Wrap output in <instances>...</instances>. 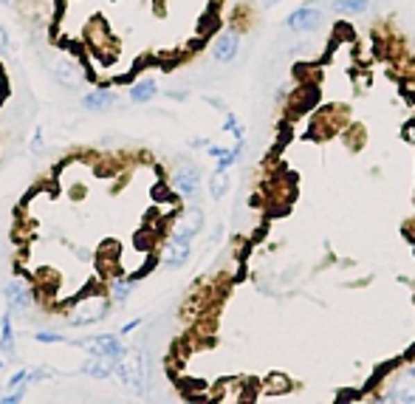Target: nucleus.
<instances>
[{"mask_svg": "<svg viewBox=\"0 0 415 404\" xmlns=\"http://www.w3.org/2000/svg\"><path fill=\"white\" fill-rule=\"evenodd\" d=\"M79 345L85 348L91 356H102V359H108L110 365L119 362L121 356H128V345L121 342L119 334H99V337H91V339H85V342H79Z\"/></svg>", "mask_w": 415, "mask_h": 404, "instance_id": "f257e3e1", "label": "nucleus"}, {"mask_svg": "<svg viewBox=\"0 0 415 404\" xmlns=\"http://www.w3.org/2000/svg\"><path fill=\"white\" fill-rule=\"evenodd\" d=\"M322 23H325V12L316 9V6H300V9H294L291 15L285 17V26L291 31H300V34L316 31Z\"/></svg>", "mask_w": 415, "mask_h": 404, "instance_id": "f03ea898", "label": "nucleus"}, {"mask_svg": "<svg viewBox=\"0 0 415 404\" xmlns=\"http://www.w3.org/2000/svg\"><path fill=\"white\" fill-rule=\"evenodd\" d=\"M198 187H201V170L195 164H184L176 170L173 175V190L181 195V198H195L198 195Z\"/></svg>", "mask_w": 415, "mask_h": 404, "instance_id": "7ed1b4c3", "label": "nucleus"}, {"mask_svg": "<svg viewBox=\"0 0 415 404\" xmlns=\"http://www.w3.org/2000/svg\"><path fill=\"white\" fill-rule=\"evenodd\" d=\"M108 300L105 297H94V300H85L79 308H76V314H74V320H71V325H76V328H82V325H91V323H99V320H105V314H108Z\"/></svg>", "mask_w": 415, "mask_h": 404, "instance_id": "20e7f679", "label": "nucleus"}, {"mask_svg": "<svg viewBox=\"0 0 415 404\" xmlns=\"http://www.w3.org/2000/svg\"><path fill=\"white\" fill-rule=\"evenodd\" d=\"M384 401H390V404H415V368H407L396 379V385L390 387Z\"/></svg>", "mask_w": 415, "mask_h": 404, "instance_id": "39448f33", "label": "nucleus"}, {"mask_svg": "<svg viewBox=\"0 0 415 404\" xmlns=\"http://www.w3.org/2000/svg\"><path fill=\"white\" fill-rule=\"evenodd\" d=\"M201 232H203V209L192 207V209H187V212L181 215V220L176 223L173 238H178V241H189V243H192V238L201 235Z\"/></svg>", "mask_w": 415, "mask_h": 404, "instance_id": "423d86ee", "label": "nucleus"}, {"mask_svg": "<svg viewBox=\"0 0 415 404\" xmlns=\"http://www.w3.org/2000/svg\"><path fill=\"white\" fill-rule=\"evenodd\" d=\"M54 79L68 88V91H76V88L85 85V71H82L74 60H57L54 63Z\"/></svg>", "mask_w": 415, "mask_h": 404, "instance_id": "0eeeda50", "label": "nucleus"}, {"mask_svg": "<svg viewBox=\"0 0 415 404\" xmlns=\"http://www.w3.org/2000/svg\"><path fill=\"white\" fill-rule=\"evenodd\" d=\"M3 297H6L12 311H28L34 305V294H31V289L23 280H9L3 286Z\"/></svg>", "mask_w": 415, "mask_h": 404, "instance_id": "6e6552de", "label": "nucleus"}, {"mask_svg": "<svg viewBox=\"0 0 415 404\" xmlns=\"http://www.w3.org/2000/svg\"><path fill=\"white\" fill-rule=\"evenodd\" d=\"M237 51H240V37L235 34V31H223V34H218V40L212 42V60L215 63H232L235 57H237Z\"/></svg>", "mask_w": 415, "mask_h": 404, "instance_id": "1a4fd4ad", "label": "nucleus"}, {"mask_svg": "<svg viewBox=\"0 0 415 404\" xmlns=\"http://www.w3.org/2000/svg\"><path fill=\"white\" fill-rule=\"evenodd\" d=\"M189 254H192V243L189 241H178V238H170L167 249H164V266L167 268H181L189 263Z\"/></svg>", "mask_w": 415, "mask_h": 404, "instance_id": "9d476101", "label": "nucleus"}, {"mask_svg": "<svg viewBox=\"0 0 415 404\" xmlns=\"http://www.w3.org/2000/svg\"><path fill=\"white\" fill-rule=\"evenodd\" d=\"M79 102L85 111H108L110 105H116V94L108 91V88H94V91H88Z\"/></svg>", "mask_w": 415, "mask_h": 404, "instance_id": "9b49d317", "label": "nucleus"}, {"mask_svg": "<svg viewBox=\"0 0 415 404\" xmlns=\"http://www.w3.org/2000/svg\"><path fill=\"white\" fill-rule=\"evenodd\" d=\"M330 9L339 12V15H348V17H356V15H364L376 0H328Z\"/></svg>", "mask_w": 415, "mask_h": 404, "instance_id": "f8f14e48", "label": "nucleus"}, {"mask_svg": "<svg viewBox=\"0 0 415 404\" xmlns=\"http://www.w3.org/2000/svg\"><path fill=\"white\" fill-rule=\"evenodd\" d=\"M0 350L3 356H15V323H12V308L0 320Z\"/></svg>", "mask_w": 415, "mask_h": 404, "instance_id": "ddd939ff", "label": "nucleus"}, {"mask_svg": "<svg viewBox=\"0 0 415 404\" xmlns=\"http://www.w3.org/2000/svg\"><path fill=\"white\" fill-rule=\"evenodd\" d=\"M79 373H85L91 379H110L113 376V365L108 362V359H102V356H94V359H88V362L79 368Z\"/></svg>", "mask_w": 415, "mask_h": 404, "instance_id": "4468645a", "label": "nucleus"}, {"mask_svg": "<svg viewBox=\"0 0 415 404\" xmlns=\"http://www.w3.org/2000/svg\"><path fill=\"white\" fill-rule=\"evenodd\" d=\"M155 91H158L155 79H142V82H136V85L130 88V102L144 105V102H150V99L155 97Z\"/></svg>", "mask_w": 415, "mask_h": 404, "instance_id": "2eb2a0df", "label": "nucleus"}, {"mask_svg": "<svg viewBox=\"0 0 415 404\" xmlns=\"http://www.w3.org/2000/svg\"><path fill=\"white\" fill-rule=\"evenodd\" d=\"M226 190H229V175L221 172V170H215V175L210 178V195H212L215 201H221V198L226 195Z\"/></svg>", "mask_w": 415, "mask_h": 404, "instance_id": "dca6fc26", "label": "nucleus"}, {"mask_svg": "<svg viewBox=\"0 0 415 404\" xmlns=\"http://www.w3.org/2000/svg\"><path fill=\"white\" fill-rule=\"evenodd\" d=\"M133 289H136V280H113L110 294H113V300L121 305V302H128V297H130Z\"/></svg>", "mask_w": 415, "mask_h": 404, "instance_id": "f3484780", "label": "nucleus"}, {"mask_svg": "<svg viewBox=\"0 0 415 404\" xmlns=\"http://www.w3.org/2000/svg\"><path fill=\"white\" fill-rule=\"evenodd\" d=\"M240 153H243V139H237L235 142V147L232 150H226L223 156H218V164H215V170H221V172H226L237 159H240Z\"/></svg>", "mask_w": 415, "mask_h": 404, "instance_id": "a211bd4d", "label": "nucleus"}, {"mask_svg": "<svg viewBox=\"0 0 415 404\" xmlns=\"http://www.w3.org/2000/svg\"><path fill=\"white\" fill-rule=\"evenodd\" d=\"M223 130L232 133L235 139H243V136H246V127L240 124V119H237L235 113H226V119H223Z\"/></svg>", "mask_w": 415, "mask_h": 404, "instance_id": "6ab92c4d", "label": "nucleus"}, {"mask_svg": "<svg viewBox=\"0 0 415 404\" xmlns=\"http://www.w3.org/2000/svg\"><path fill=\"white\" fill-rule=\"evenodd\" d=\"M34 339H37V342H46V345H49V342H65V337H62V334H54V331H37Z\"/></svg>", "mask_w": 415, "mask_h": 404, "instance_id": "aec40b11", "label": "nucleus"}, {"mask_svg": "<svg viewBox=\"0 0 415 404\" xmlns=\"http://www.w3.org/2000/svg\"><path fill=\"white\" fill-rule=\"evenodd\" d=\"M28 373H31L28 368L17 371V373H15L12 379H9V387H12V390H15V387H26V385H28Z\"/></svg>", "mask_w": 415, "mask_h": 404, "instance_id": "412c9836", "label": "nucleus"}, {"mask_svg": "<svg viewBox=\"0 0 415 404\" xmlns=\"http://www.w3.org/2000/svg\"><path fill=\"white\" fill-rule=\"evenodd\" d=\"M23 398H26V390H23V387H15V393L0 396V404H15V401H23Z\"/></svg>", "mask_w": 415, "mask_h": 404, "instance_id": "4be33fe9", "label": "nucleus"}, {"mask_svg": "<svg viewBox=\"0 0 415 404\" xmlns=\"http://www.w3.org/2000/svg\"><path fill=\"white\" fill-rule=\"evenodd\" d=\"M31 153L34 156H40V153H43V130H34V136H31Z\"/></svg>", "mask_w": 415, "mask_h": 404, "instance_id": "5701e85b", "label": "nucleus"}, {"mask_svg": "<svg viewBox=\"0 0 415 404\" xmlns=\"http://www.w3.org/2000/svg\"><path fill=\"white\" fill-rule=\"evenodd\" d=\"M3 54H9V31L0 26V57H3Z\"/></svg>", "mask_w": 415, "mask_h": 404, "instance_id": "b1692460", "label": "nucleus"}, {"mask_svg": "<svg viewBox=\"0 0 415 404\" xmlns=\"http://www.w3.org/2000/svg\"><path fill=\"white\" fill-rule=\"evenodd\" d=\"M139 325H142V320H130L128 325H124V328H121V334H130V331H136Z\"/></svg>", "mask_w": 415, "mask_h": 404, "instance_id": "393cba45", "label": "nucleus"}, {"mask_svg": "<svg viewBox=\"0 0 415 404\" xmlns=\"http://www.w3.org/2000/svg\"><path fill=\"white\" fill-rule=\"evenodd\" d=\"M206 145H210V139H189V147H203L206 150Z\"/></svg>", "mask_w": 415, "mask_h": 404, "instance_id": "a878e982", "label": "nucleus"}, {"mask_svg": "<svg viewBox=\"0 0 415 404\" xmlns=\"http://www.w3.org/2000/svg\"><path fill=\"white\" fill-rule=\"evenodd\" d=\"M266 3H269V6H274V3H280V0H266Z\"/></svg>", "mask_w": 415, "mask_h": 404, "instance_id": "bb28decb", "label": "nucleus"}, {"mask_svg": "<svg viewBox=\"0 0 415 404\" xmlns=\"http://www.w3.org/2000/svg\"><path fill=\"white\" fill-rule=\"evenodd\" d=\"M0 368H3V359H0Z\"/></svg>", "mask_w": 415, "mask_h": 404, "instance_id": "cd10ccee", "label": "nucleus"}]
</instances>
